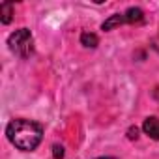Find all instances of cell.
<instances>
[{
    "mask_svg": "<svg viewBox=\"0 0 159 159\" xmlns=\"http://www.w3.org/2000/svg\"><path fill=\"white\" fill-rule=\"evenodd\" d=\"M11 19H13V4L4 2L0 6V21H2V25H10Z\"/></svg>",
    "mask_w": 159,
    "mask_h": 159,
    "instance_id": "8992f818",
    "label": "cell"
},
{
    "mask_svg": "<svg viewBox=\"0 0 159 159\" xmlns=\"http://www.w3.org/2000/svg\"><path fill=\"white\" fill-rule=\"evenodd\" d=\"M52 155H54V159H64V146L62 144H54L52 146Z\"/></svg>",
    "mask_w": 159,
    "mask_h": 159,
    "instance_id": "52a82bcc",
    "label": "cell"
},
{
    "mask_svg": "<svg viewBox=\"0 0 159 159\" xmlns=\"http://www.w3.org/2000/svg\"><path fill=\"white\" fill-rule=\"evenodd\" d=\"M144 23V11L140 8H127L124 13H114L111 15L103 25H101V30L109 32L116 26H122V25H140Z\"/></svg>",
    "mask_w": 159,
    "mask_h": 159,
    "instance_id": "3957f363",
    "label": "cell"
},
{
    "mask_svg": "<svg viewBox=\"0 0 159 159\" xmlns=\"http://www.w3.org/2000/svg\"><path fill=\"white\" fill-rule=\"evenodd\" d=\"M8 47L15 56L23 58V60L30 58L34 54V36H32V32L28 28H19V30L11 32L10 38H8Z\"/></svg>",
    "mask_w": 159,
    "mask_h": 159,
    "instance_id": "7a4b0ae2",
    "label": "cell"
},
{
    "mask_svg": "<svg viewBox=\"0 0 159 159\" xmlns=\"http://www.w3.org/2000/svg\"><path fill=\"white\" fill-rule=\"evenodd\" d=\"M127 139H129V140L139 139V127H129V129H127Z\"/></svg>",
    "mask_w": 159,
    "mask_h": 159,
    "instance_id": "ba28073f",
    "label": "cell"
},
{
    "mask_svg": "<svg viewBox=\"0 0 159 159\" xmlns=\"http://www.w3.org/2000/svg\"><path fill=\"white\" fill-rule=\"evenodd\" d=\"M142 131L153 139V140H159V118L157 116H148L142 124Z\"/></svg>",
    "mask_w": 159,
    "mask_h": 159,
    "instance_id": "277c9868",
    "label": "cell"
},
{
    "mask_svg": "<svg viewBox=\"0 0 159 159\" xmlns=\"http://www.w3.org/2000/svg\"><path fill=\"white\" fill-rule=\"evenodd\" d=\"M98 159H116V157H98Z\"/></svg>",
    "mask_w": 159,
    "mask_h": 159,
    "instance_id": "9c48e42d",
    "label": "cell"
},
{
    "mask_svg": "<svg viewBox=\"0 0 159 159\" xmlns=\"http://www.w3.org/2000/svg\"><path fill=\"white\" fill-rule=\"evenodd\" d=\"M8 140L21 152H34L41 139H43V127L41 124L26 118H15L6 127Z\"/></svg>",
    "mask_w": 159,
    "mask_h": 159,
    "instance_id": "6da1fadb",
    "label": "cell"
},
{
    "mask_svg": "<svg viewBox=\"0 0 159 159\" xmlns=\"http://www.w3.org/2000/svg\"><path fill=\"white\" fill-rule=\"evenodd\" d=\"M81 45H84V47H88V49H96V47L99 45V38H98L94 32L84 30V32L81 34Z\"/></svg>",
    "mask_w": 159,
    "mask_h": 159,
    "instance_id": "5b68a950",
    "label": "cell"
}]
</instances>
